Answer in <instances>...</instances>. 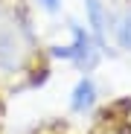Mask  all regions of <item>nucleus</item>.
I'll use <instances>...</instances> for the list:
<instances>
[{
  "mask_svg": "<svg viewBox=\"0 0 131 134\" xmlns=\"http://www.w3.org/2000/svg\"><path fill=\"white\" fill-rule=\"evenodd\" d=\"M41 41L24 0H0V76H26L38 64Z\"/></svg>",
  "mask_w": 131,
  "mask_h": 134,
  "instance_id": "obj_1",
  "label": "nucleus"
},
{
  "mask_svg": "<svg viewBox=\"0 0 131 134\" xmlns=\"http://www.w3.org/2000/svg\"><path fill=\"white\" fill-rule=\"evenodd\" d=\"M67 29H70V41L47 47V55L73 64L79 73H93L99 67V61H102L105 50L96 44V38L90 35V29H87L84 24H79V20H67Z\"/></svg>",
  "mask_w": 131,
  "mask_h": 134,
  "instance_id": "obj_2",
  "label": "nucleus"
},
{
  "mask_svg": "<svg viewBox=\"0 0 131 134\" xmlns=\"http://www.w3.org/2000/svg\"><path fill=\"white\" fill-rule=\"evenodd\" d=\"M82 6H84V24H87V29H90V35L108 53L111 29H114V15H111V9H108V3L105 0H82Z\"/></svg>",
  "mask_w": 131,
  "mask_h": 134,
  "instance_id": "obj_3",
  "label": "nucleus"
},
{
  "mask_svg": "<svg viewBox=\"0 0 131 134\" xmlns=\"http://www.w3.org/2000/svg\"><path fill=\"white\" fill-rule=\"evenodd\" d=\"M99 102V85L90 73H82L76 79V85L70 87V96H67V108H70V114L76 117H84V114H90V111L96 108Z\"/></svg>",
  "mask_w": 131,
  "mask_h": 134,
  "instance_id": "obj_4",
  "label": "nucleus"
},
{
  "mask_svg": "<svg viewBox=\"0 0 131 134\" xmlns=\"http://www.w3.org/2000/svg\"><path fill=\"white\" fill-rule=\"evenodd\" d=\"M111 44L117 50H122V53H131V6H125L119 15H114Z\"/></svg>",
  "mask_w": 131,
  "mask_h": 134,
  "instance_id": "obj_5",
  "label": "nucleus"
},
{
  "mask_svg": "<svg viewBox=\"0 0 131 134\" xmlns=\"http://www.w3.org/2000/svg\"><path fill=\"white\" fill-rule=\"evenodd\" d=\"M35 3H38V9H44V12H58L61 9V0H35Z\"/></svg>",
  "mask_w": 131,
  "mask_h": 134,
  "instance_id": "obj_6",
  "label": "nucleus"
}]
</instances>
